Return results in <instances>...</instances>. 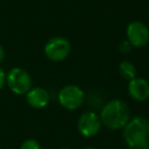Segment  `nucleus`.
Instances as JSON below:
<instances>
[{
	"instance_id": "obj_17",
	"label": "nucleus",
	"mask_w": 149,
	"mask_h": 149,
	"mask_svg": "<svg viewBox=\"0 0 149 149\" xmlns=\"http://www.w3.org/2000/svg\"><path fill=\"white\" fill-rule=\"evenodd\" d=\"M148 99H149V98H148Z\"/></svg>"
},
{
	"instance_id": "obj_15",
	"label": "nucleus",
	"mask_w": 149,
	"mask_h": 149,
	"mask_svg": "<svg viewBox=\"0 0 149 149\" xmlns=\"http://www.w3.org/2000/svg\"><path fill=\"white\" fill-rule=\"evenodd\" d=\"M83 149H96V148H94V147H92V146H88V147H85V148H83Z\"/></svg>"
},
{
	"instance_id": "obj_14",
	"label": "nucleus",
	"mask_w": 149,
	"mask_h": 149,
	"mask_svg": "<svg viewBox=\"0 0 149 149\" xmlns=\"http://www.w3.org/2000/svg\"><path fill=\"white\" fill-rule=\"evenodd\" d=\"M3 58H4V50H3V47L0 45V63L2 62Z\"/></svg>"
},
{
	"instance_id": "obj_2",
	"label": "nucleus",
	"mask_w": 149,
	"mask_h": 149,
	"mask_svg": "<svg viewBox=\"0 0 149 149\" xmlns=\"http://www.w3.org/2000/svg\"><path fill=\"white\" fill-rule=\"evenodd\" d=\"M101 124L109 130H120L130 120V108L122 99H112L102 107Z\"/></svg>"
},
{
	"instance_id": "obj_4",
	"label": "nucleus",
	"mask_w": 149,
	"mask_h": 149,
	"mask_svg": "<svg viewBox=\"0 0 149 149\" xmlns=\"http://www.w3.org/2000/svg\"><path fill=\"white\" fill-rule=\"evenodd\" d=\"M72 45L64 37H53L46 43L44 53L49 60L54 62L63 61L70 55Z\"/></svg>"
},
{
	"instance_id": "obj_1",
	"label": "nucleus",
	"mask_w": 149,
	"mask_h": 149,
	"mask_svg": "<svg viewBox=\"0 0 149 149\" xmlns=\"http://www.w3.org/2000/svg\"><path fill=\"white\" fill-rule=\"evenodd\" d=\"M124 140L130 149L149 148V120L136 116L124 127Z\"/></svg>"
},
{
	"instance_id": "obj_6",
	"label": "nucleus",
	"mask_w": 149,
	"mask_h": 149,
	"mask_svg": "<svg viewBox=\"0 0 149 149\" xmlns=\"http://www.w3.org/2000/svg\"><path fill=\"white\" fill-rule=\"evenodd\" d=\"M127 40L133 47H144L149 42V29L140 21L132 22L127 27Z\"/></svg>"
},
{
	"instance_id": "obj_12",
	"label": "nucleus",
	"mask_w": 149,
	"mask_h": 149,
	"mask_svg": "<svg viewBox=\"0 0 149 149\" xmlns=\"http://www.w3.org/2000/svg\"><path fill=\"white\" fill-rule=\"evenodd\" d=\"M132 44L128 41V40H123L120 44H118V50H120V53L123 54H128L132 50Z\"/></svg>"
},
{
	"instance_id": "obj_10",
	"label": "nucleus",
	"mask_w": 149,
	"mask_h": 149,
	"mask_svg": "<svg viewBox=\"0 0 149 149\" xmlns=\"http://www.w3.org/2000/svg\"><path fill=\"white\" fill-rule=\"evenodd\" d=\"M118 72H120V77L124 78L125 80H128V81L135 79L137 76V70L135 64L131 61H128V60L120 62L118 65Z\"/></svg>"
},
{
	"instance_id": "obj_7",
	"label": "nucleus",
	"mask_w": 149,
	"mask_h": 149,
	"mask_svg": "<svg viewBox=\"0 0 149 149\" xmlns=\"http://www.w3.org/2000/svg\"><path fill=\"white\" fill-rule=\"evenodd\" d=\"M101 125L99 116L93 111H87L84 112L78 120V130L82 136L89 138L98 134Z\"/></svg>"
},
{
	"instance_id": "obj_9",
	"label": "nucleus",
	"mask_w": 149,
	"mask_h": 149,
	"mask_svg": "<svg viewBox=\"0 0 149 149\" xmlns=\"http://www.w3.org/2000/svg\"><path fill=\"white\" fill-rule=\"evenodd\" d=\"M27 101L31 107L41 109L49 103V94L41 87L31 88L27 93Z\"/></svg>"
},
{
	"instance_id": "obj_5",
	"label": "nucleus",
	"mask_w": 149,
	"mask_h": 149,
	"mask_svg": "<svg viewBox=\"0 0 149 149\" xmlns=\"http://www.w3.org/2000/svg\"><path fill=\"white\" fill-rule=\"evenodd\" d=\"M85 100V93L77 85H66L58 93V101L63 108L76 110L82 106Z\"/></svg>"
},
{
	"instance_id": "obj_16",
	"label": "nucleus",
	"mask_w": 149,
	"mask_h": 149,
	"mask_svg": "<svg viewBox=\"0 0 149 149\" xmlns=\"http://www.w3.org/2000/svg\"><path fill=\"white\" fill-rule=\"evenodd\" d=\"M58 149H70V148H65V147H63V148H58Z\"/></svg>"
},
{
	"instance_id": "obj_11",
	"label": "nucleus",
	"mask_w": 149,
	"mask_h": 149,
	"mask_svg": "<svg viewBox=\"0 0 149 149\" xmlns=\"http://www.w3.org/2000/svg\"><path fill=\"white\" fill-rule=\"evenodd\" d=\"M19 149H41V146L35 139H27L22 143Z\"/></svg>"
},
{
	"instance_id": "obj_3",
	"label": "nucleus",
	"mask_w": 149,
	"mask_h": 149,
	"mask_svg": "<svg viewBox=\"0 0 149 149\" xmlns=\"http://www.w3.org/2000/svg\"><path fill=\"white\" fill-rule=\"evenodd\" d=\"M6 83L11 92L17 95H24L32 88V78L26 70L15 68L7 74Z\"/></svg>"
},
{
	"instance_id": "obj_13",
	"label": "nucleus",
	"mask_w": 149,
	"mask_h": 149,
	"mask_svg": "<svg viewBox=\"0 0 149 149\" xmlns=\"http://www.w3.org/2000/svg\"><path fill=\"white\" fill-rule=\"evenodd\" d=\"M5 83H6V74H5L4 70L0 68V90L2 89Z\"/></svg>"
},
{
	"instance_id": "obj_8",
	"label": "nucleus",
	"mask_w": 149,
	"mask_h": 149,
	"mask_svg": "<svg viewBox=\"0 0 149 149\" xmlns=\"http://www.w3.org/2000/svg\"><path fill=\"white\" fill-rule=\"evenodd\" d=\"M128 92L131 98L138 102L146 101L149 98V83L143 78H135L129 81Z\"/></svg>"
}]
</instances>
